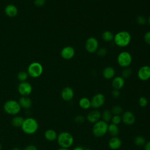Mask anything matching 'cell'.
<instances>
[{"label":"cell","instance_id":"obj_1","mask_svg":"<svg viewBox=\"0 0 150 150\" xmlns=\"http://www.w3.org/2000/svg\"><path fill=\"white\" fill-rule=\"evenodd\" d=\"M21 128L26 134L32 135L38 131L39 129V123L35 118L33 117H28L24 118Z\"/></svg>","mask_w":150,"mask_h":150},{"label":"cell","instance_id":"obj_2","mask_svg":"<svg viewBox=\"0 0 150 150\" xmlns=\"http://www.w3.org/2000/svg\"><path fill=\"white\" fill-rule=\"evenodd\" d=\"M113 40L117 46L125 47L129 45L131 41V35L127 30H121L114 35Z\"/></svg>","mask_w":150,"mask_h":150},{"label":"cell","instance_id":"obj_3","mask_svg":"<svg viewBox=\"0 0 150 150\" xmlns=\"http://www.w3.org/2000/svg\"><path fill=\"white\" fill-rule=\"evenodd\" d=\"M56 141L60 148L69 149L74 143V137L71 133L62 131L58 134Z\"/></svg>","mask_w":150,"mask_h":150},{"label":"cell","instance_id":"obj_4","mask_svg":"<svg viewBox=\"0 0 150 150\" xmlns=\"http://www.w3.org/2000/svg\"><path fill=\"white\" fill-rule=\"evenodd\" d=\"M3 108L6 114L13 116L18 115L21 110L19 102L15 100L6 101L3 105Z\"/></svg>","mask_w":150,"mask_h":150},{"label":"cell","instance_id":"obj_5","mask_svg":"<svg viewBox=\"0 0 150 150\" xmlns=\"http://www.w3.org/2000/svg\"><path fill=\"white\" fill-rule=\"evenodd\" d=\"M108 123L100 120L93 124L92 127V133L97 138H100L104 136L107 133Z\"/></svg>","mask_w":150,"mask_h":150},{"label":"cell","instance_id":"obj_6","mask_svg":"<svg viewBox=\"0 0 150 150\" xmlns=\"http://www.w3.org/2000/svg\"><path fill=\"white\" fill-rule=\"evenodd\" d=\"M132 58L129 52L127 51H122L120 52L117 58L118 64L121 67L125 68L130 66L132 63Z\"/></svg>","mask_w":150,"mask_h":150},{"label":"cell","instance_id":"obj_7","mask_svg":"<svg viewBox=\"0 0 150 150\" xmlns=\"http://www.w3.org/2000/svg\"><path fill=\"white\" fill-rule=\"evenodd\" d=\"M43 71L42 65L39 62L31 63L28 68V75L32 77L36 78L40 76Z\"/></svg>","mask_w":150,"mask_h":150},{"label":"cell","instance_id":"obj_8","mask_svg":"<svg viewBox=\"0 0 150 150\" xmlns=\"http://www.w3.org/2000/svg\"><path fill=\"white\" fill-rule=\"evenodd\" d=\"M91 107L94 110L101 108L105 102V97L102 93H97L94 94L90 99Z\"/></svg>","mask_w":150,"mask_h":150},{"label":"cell","instance_id":"obj_9","mask_svg":"<svg viewBox=\"0 0 150 150\" xmlns=\"http://www.w3.org/2000/svg\"><path fill=\"white\" fill-rule=\"evenodd\" d=\"M98 42L94 37L88 38L85 42V49L90 53H94L97 52L98 49Z\"/></svg>","mask_w":150,"mask_h":150},{"label":"cell","instance_id":"obj_10","mask_svg":"<svg viewBox=\"0 0 150 150\" xmlns=\"http://www.w3.org/2000/svg\"><path fill=\"white\" fill-rule=\"evenodd\" d=\"M18 91L22 96H28L32 92V86L27 81L21 82L18 86Z\"/></svg>","mask_w":150,"mask_h":150},{"label":"cell","instance_id":"obj_11","mask_svg":"<svg viewBox=\"0 0 150 150\" xmlns=\"http://www.w3.org/2000/svg\"><path fill=\"white\" fill-rule=\"evenodd\" d=\"M122 122L127 125H132L135 122V116L134 114L130 111H125L122 114Z\"/></svg>","mask_w":150,"mask_h":150},{"label":"cell","instance_id":"obj_12","mask_svg":"<svg viewBox=\"0 0 150 150\" xmlns=\"http://www.w3.org/2000/svg\"><path fill=\"white\" fill-rule=\"evenodd\" d=\"M137 76L142 81H146L150 79V67L148 65L141 66L137 71Z\"/></svg>","mask_w":150,"mask_h":150},{"label":"cell","instance_id":"obj_13","mask_svg":"<svg viewBox=\"0 0 150 150\" xmlns=\"http://www.w3.org/2000/svg\"><path fill=\"white\" fill-rule=\"evenodd\" d=\"M62 57L65 60H70L75 55V50L71 46H66L62 48L60 52Z\"/></svg>","mask_w":150,"mask_h":150},{"label":"cell","instance_id":"obj_14","mask_svg":"<svg viewBox=\"0 0 150 150\" xmlns=\"http://www.w3.org/2000/svg\"><path fill=\"white\" fill-rule=\"evenodd\" d=\"M101 117V113L98 110L93 109L87 114L86 119L90 123L94 124L100 120Z\"/></svg>","mask_w":150,"mask_h":150},{"label":"cell","instance_id":"obj_15","mask_svg":"<svg viewBox=\"0 0 150 150\" xmlns=\"http://www.w3.org/2000/svg\"><path fill=\"white\" fill-rule=\"evenodd\" d=\"M74 90L70 87H64L61 91V97L65 101H70L74 97Z\"/></svg>","mask_w":150,"mask_h":150},{"label":"cell","instance_id":"obj_16","mask_svg":"<svg viewBox=\"0 0 150 150\" xmlns=\"http://www.w3.org/2000/svg\"><path fill=\"white\" fill-rule=\"evenodd\" d=\"M108 145L110 149L112 150H117L121 146L122 141L117 136L111 137V138L108 141Z\"/></svg>","mask_w":150,"mask_h":150},{"label":"cell","instance_id":"obj_17","mask_svg":"<svg viewBox=\"0 0 150 150\" xmlns=\"http://www.w3.org/2000/svg\"><path fill=\"white\" fill-rule=\"evenodd\" d=\"M111 84L114 89L120 90L125 85V79L121 76H115L112 79Z\"/></svg>","mask_w":150,"mask_h":150},{"label":"cell","instance_id":"obj_18","mask_svg":"<svg viewBox=\"0 0 150 150\" xmlns=\"http://www.w3.org/2000/svg\"><path fill=\"white\" fill-rule=\"evenodd\" d=\"M19 103L21 108L28 110L32 107L33 105L32 100L28 96H22L19 100Z\"/></svg>","mask_w":150,"mask_h":150},{"label":"cell","instance_id":"obj_19","mask_svg":"<svg viewBox=\"0 0 150 150\" xmlns=\"http://www.w3.org/2000/svg\"><path fill=\"white\" fill-rule=\"evenodd\" d=\"M4 11L5 14L11 18L16 16L18 13V9L17 7L12 4H9L6 5Z\"/></svg>","mask_w":150,"mask_h":150},{"label":"cell","instance_id":"obj_20","mask_svg":"<svg viewBox=\"0 0 150 150\" xmlns=\"http://www.w3.org/2000/svg\"><path fill=\"white\" fill-rule=\"evenodd\" d=\"M104 79L110 80L112 79L115 77V70L111 66H107L104 69L102 73Z\"/></svg>","mask_w":150,"mask_h":150},{"label":"cell","instance_id":"obj_21","mask_svg":"<svg viewBox=\"0 0 150 150\" xmlns=\"http://www.w3.org/2000/svg\"><path fill=\"white\" fill-rule=\"evenodd\" d=\"M58 134L56 131L53 129H48L45 131L44 133L45 138L50 142H53L56 141Z\"/></svg>","mask_w":150,"mask_h":150},{"label":"cell","instance_id":"obj_22","mask_svg":"<svg viewBox=\"0 0 150 150\" xmlns=\"http://www.w3.org/2000/svg\"><path fill=\"white\" fill-rule=\"evenodd\" d=\"M24 120V118L20 115H15L12 117L11 123V125L15 128H21L23 122Z\"/></svg>","mask_w":150,"mask_h":150},{"label":"cell","instance_id":"obj_23","mask_svg":"<svg viewBox=\"0 0 150 150\" xmlns=\"http://www.w3.org/2000/svg\"><path fill=\"white\" fill-rule=\"evenodd\" d=\"M79 105L83 110H88L91 107L90 100L86 97L81 98L79 101Z\"/></svg>","mask_w":150,"mask_h":150},{"label":"cell","instance_id":"obj_24","mask_svg":"<svg viewBox=\"0 0 150 150\" xmlns=\"http://www.w3.org/2000/svg\"><path fill=\"white\" fill-rule=\"evenodd\" d=\"M107 132L111 137H117L120 132V129L118 125L112 123L108 124Z\"/></svg>","mask_w":150,"mask_h":150},{"label":"cell","instance_id":"obj_25","mask_svg":"<svg viewBox=\"0 0 150 150\" xmlns=\"http://www.w3.org/2000/svg\"><path fill=\"white\" fill-rule=\"evenodd\" d=\"M114 36V35L110 30H105L103 32L101 35V38L103 40L107 42L113 40Z\"/></svg>","mask_w":150,"mask_h":150},{"label":"cell","instance_id":"obj_26","mask_svg":"<svg viewBox=\"0 0 150 150\" xmlns=\"http://www.w3.org/2000/svg\"><path fill=\"white\" fill-rule=\"evenodd\" d=\"M112 117V114L111 111L109 110H105L101 113V117L102 118L103 121L108 123V122L111 121Z\"/></svg>","mask_w":150,"mask_h":150},{"label":"cell","instance_id":"obj_27","mask_svg":"<svg viewBox=\"0 0 150 150\" xmlns=\"http://www.w3.org/2000/svg\"><path fill=\"white\" fill-rule=\"evenodd\" d=\"M134 142L136 146L141 147V146H144V145L145 144L146 139L144 137L141 135H138L134 138Z\"/></svg>","mask_w":150,"mask_h":150},{"label":"cell","instance_id":"obj_28","mask_svg":"<svg viewBox=\"0 0 150 150\" xmlns=\"http://www.w3.org/2000/svg\"><path fill=\"white\" fill-rule=\"evenodd\" d=\"M111 111L113 115H120L123 113L124 110L121 106L118 105H115L112 107Z\"/></svg>","mask_w":150,"mask_h":150},{"label":"cell","instance_id":"obj_29","mask_svg":"<svg viewBox=\"0 0 150 150\" xmlns=\"http://www.w3.org/2000/svg\"><path fill=\"white\" fill-rule=\"evenodd\" d=\"M28 73L25 71H21L17 74V79L21 82L26 81L28 77Z\"/></svg>","mask_w":150,"mask_h":150},{"label":"cell","instance_id":"obj_30","mask_svg":"<svg viewBox=\"0 0 150 150\" xmlns=\"http://www.w3.org/2000/svg\"><path fill=\"white\" fill-rule=\"evenodd\" d=\"M131 74H132L131 69L128 67H125V68H124V69L121 72V77H123L124 79H128L131 76Z\"/></svg>","mask_w":150,"mask_h":150},{"label":"cell","instance_id":"obj_31","mask_svg":"<svg viewBox=\"0 0 150 150\" xmlns=\"http://www.w3.org/2000/svg\"><path fill=\"white\" fill-rule=\"evenodd\" d=\"M136 22L139 25H144L147 22L146 19L143 15H138L136 18Z\"/></svg>","mask_w":150,"mask_h":150},{"label":"cell","instance_id":"obj_32","mask_svg":"<svg viewBox=\"0 0 150 150\" xmlns=\"http://www.w3.org/2000/svg\"><path fill=\"white\" fill-rule=\"evenodd\" d=\"M148 103V101L146 97L144 96H141L138 100V104L141 107H145Z\"/></svg>","mask_w":150,"mask_h":150},{"label":"cell","instance_id":"obj_33","mask_svg":"<svg viewBox=\"0 0 150 150\" xmlns=\"http://www.w3.org/2000/svg\"><path fill=\"white\" fill-rule=\"evenodd\" d=\"M111 121V123L118 125L119 124L121 123V122H122L121 117L118 115H112Z\"/></svg>","mask_w":150,"mask_h":150},{"label":"cell","instance_id":"obj_34","mask_svg":"<svg viewBox=\"0 0 150 150\" xmlns=\"http://www.w3.org/2000/svg\"><path fill=\"white\" fill-rule=\"evenodd\" d=\"M96 53H97V56H98L100 57H104L107 54V50L105 47H101V48L98 49Z\"/></svg>","mask_w":150,"mask_h":150},{"label":"cell","instance_id":"obj_35","mask_svg":"<svg viewBox=\"0 0 150 150\" xmlns=\"http://www.w3.org/2000/svg\"><path fill=\"white\" fill-rule=\"evenodd\" d=\"M85 117L82 115H77L74 117V121L77 124L83 123L85 121Z\"/></svg>","mask_w":150,"mask_h":150},{"label":"cell","instance_id":"obj_36","mask_svg":"<svg viewBox=\"0 0 150 150\" xmlns=\"http://www.w3.org/2000/svg\"><path fill=\"white\" fill-rule=\"evenodd\" d=\"M144 40L145 42L147 44L150 45V31H148L145 33L144 35Z\"/></svg>","mask_w":150,"mask_h":150},{"label":"cell","instance_id":"obj_37","mask_svg":"<svg viewBox=\"0 0 150 150\" xmlns=\"http://www.w3.org/2000/svg\"><path fill=\"white\" fill-rule=\"evenodd\" d=\"M46 3V0H35L34 4L37 7H41Z\"/></svg>","mask_w":150,"mask_h":150},{"label":"cell","instance_id":"obj_38","mask_svg":"<svg viewBox=\"0 0 150 150\" xmlns=\"http://www.w3.org/2000/svg\"><path fill=\"white\" fill-rule=\"evenodd\" d=\"M22 150H38L36 145L33 144H29L26 145Z\"/></svg>","mask_w":150,"mask_h":150},{"label":"cell","instance_id":"obj_39","mask_svg":"<svg viewBox=\"0 0 150 150\" xmlns=\"http://www.w3.org/2000/svg\"><path fill=\"white\" fill-rule=\"evenodd\" d=\"M111 94H112V96L114 98H118V97L120 96V90H117V89H113V90L112 91Z\"/></svg>","mask_w":150,"mask_h":150},{"label":"cell","instance_id":"obj_40","mask_svg":"<svg viewBox=\"0 0 150 150\" xmlns=\"http://www.w3.org/2000/svg\"><path fill=\"white\" fill-rule=\"evenodd\" d=\"M144 150H150V141L146 142L144 146Z\"/></svg>","mask_w":150,"mask_h":150},{"label":"cell","instance_id":"obj_41","mask_svg":"<svg viewBox=\"0 0 150 150\" xmlns=\"http://www.w3.org/2000/svg\"><path fill=\"white\" fill-rule=\"evenodd\" d=\"M73 150H84V148L82 146H77L74 147L73 149Z\"/></svg>","mask_w":150,"mask_h":150},{"label":"cell","instance_id":"obj_42","mask_svg":"<svg viewBox=\"0 0 150 150\" xmlns=\"http://www.w3.org/2000/svg\"><path fill=\"white\" fill-rule=\"evenodd\" d=\"M12 150H22L21 148L19 147H18V146H15V147H13Z\"/></svg>","mask_w":150,"mask_h":150},{"label":"cell","instance_id":"obj_43","mask_svg":"<svg viewBox=\"0 0 150 150\" xmlns=\"http://www.w3.org/2000/svg\"><path fill=\"white\" fill-rule=\"evenodd\" d=\"M57 150H70L69 149H67V148H59Z\"/></svg>","mask_w":150,"mask_h":150},{"label":"cell","instance_id":"obj_44","mask_svg":"<svg viewBox=\"0 0 150 150\" xmlns=\"http://www.w3.org/2000/svg\"><path fill=\"white\" fill-rule=\"evenodd\" d=\"M147 22H148V23L150 25V16L148 17V20H147Z\"/></svg>","mask_w":150,"mask_h":150},{"label":"cell","instance_id":"obj_45","mask_svg":"<svg viewBox=\"0 0 150 150\" xmlns=\"http://www.w3.org/2000/svg\"><path fill=\"white\" fill-rule=\"evenodd\" d=\"M2 144L0 143V150H2Z\"/></svg>","mask_w":150,"mask_h":150},{"label":"cell","instance_id":"obj_46","mask_svg":"<svg viewBox=\"0 0 150 150\" xmlns=\"http://www.w3.org/2000/svg\"><path fill=\"white\" fill-rule=\"evenodd\" d=\"M84 150H91V149H90V148H84Z\"/></svg>","mask_w":150,"mask_h":150},{"label":"cell","instance_id":"obj_47","mask_svg":"<svg viewBox=\"0 0 150 150\" xmlns=\"http://www.w3.org/2000/svg\"><path fill=\"white\" fill-rule=\"evenodd\" d=\"M149 67H150V65H149Z\"/></svg>","mask_w":150,"mask_h":150}]
</instances>
